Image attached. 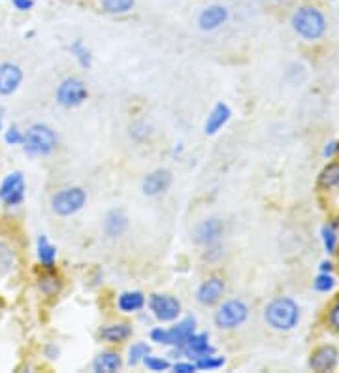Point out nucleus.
Listing matches in <instances>:
<instances>
[{"instance_id":"37","label":"nucleus","mask_w":339,"mask_h":373,"mask_svg":"<svg viewBox=\"0 0 339 373\" xmlns=\"http://www.w3.org/2000/svg\"><path fill=\"white\" fill-rule=\"evenodd\" d=\"M12 2L16 10H19V12H29L35 6V0H12Z\"/></svg>"},{"instance_id":"6","label":"nucleus","mask_w":339,"mask_h":373,"mask_svg":"<svg viewBox=\"0 0 339 373\" xmlns=\"http://www.w3.org/2000/svg\"><path fill=\"white\" fill-rule=\"evenodd\" d=\"M89 97L87 85L80 78H66L57 87V102L64 108H78Z\"/></svg>"},{"instance_id":"17","label":"nucleus","mask_w":339,"mask_h":373,"mask_svg":"<svg viewBox=\"0 0 339 373\" xmlns=\"http://www.w3.org/2000/svg\"><path fill=\"white\" fill-rule=\"evenodd\" d=\"M230 108L226 106V104L218 102L215 104V108L211 109V114L207 115V121L206 125H204V133L207 134V136H213V134H217L221 128L228 123V119H230Z\"/></svg>"},{"instance_id":"28","label":"nucleus","mask_w":339,"mask_h":373,"mask_svg":"<svg viewBox=\"0 0 339 373\" xmlns=\"http://www.w3.org/2000/svg\"><path fill=\"white\" fill-rule=\"evenodd\" d=\"M13 264H16V255H13L12 247L0 241V274L12 270Z\"/></svg>"},{"instance_id":"5","label":"nucleus","mask_w":339,"mask_h":373,"mask_svg":"<svg viewBox=\"0 0 339 373\" xmlns=\"http://www.w3.org/2000/svg\"><path fill=\"white\" fill-rule=\"evenodd\" d=\"M87 192L81 187H66L55 192L51 198V209L61 217H70L85 206Z\"/></svg>"},{"instance_id":"34","label":"nucleus","mask_w":339,"mask_h":373,"mask_svg":"<svg viewBox=\"0 0 339 373\" xmlns=\"http://www.w3.org/2000/svg\"><path fill=\"white\" fill-rule=\"evenodd\" d=\"M328 324H330L335 332H339V298L333 302L330 311H328Z\"/></svg>"},{"instance_id":"39","label":"nucleus","mask_w":339,"mask_h":373,"mask_svg":"<svg viewBox=\"0 0 339 373\" xmlns=\"http://www.w3.org/2000/svg\"><path fill=\"white\" fill-rule=\"evenodd\" d=\"M47 355H49V358H51V360H55V358L58 356V349H55L53 345H49V347H47Z\"/></svg>"},{"instance_id":"36","label":"nucleus","mask_w":339,"mask_h":373,"mask_svg":"<svg viewBox=\"0 0 339 373\" xmlns=\"http://www.w3.org/2000/svg\"><path fill=\"white\" fill-rule=\"evenodd\" d=\"M172 369L175 373H195L196 364L195 362H178V364H173Z\"/></svg>"},{"instance_id":"33","label":"nucleus","mask_w":339,"mask_h":373,"mask_svg":"<svg viewBox=\"0 0 339 373\" xmlns=\"http://www.w3.org/2000/svg\"><path fill=\"white\" fill-rule=\"evenodd\" d=\"M23 138H25V133H21L16 125L8 128L6 134H4V140H6L8 145H21L23 144Z\"/></svg>"},{"instance_id":"10","label":"nucleus","mask_w":339,"mask_h":373,"mask_svg":"<svg viewBox=\"0 0 339 373\" xmlns=\"http://www.w3.org/2000/svg\"><path fill=\"white\" fill-rule=\"evenodd\" d=\"M224 291H226V285H224L223 277H209L196 291V300L200 305L209 307V305H215L218 300L223 298Z\"/></svg>"},{"instance_id":"13","label":"nucleus","mask_w":339,"mask_h":373,"mask_svg":"<svg viewBox=\"0 0 339 373\" xmlns=\"http://www.w3.org/2000/svg\"><path fill=\"white\" fill-rule=\"evenodd\" d=\"M223 232H224V226L218 219H206L204 223L198 224V228H196L195 232V240L196 243L211 247L221 240Z\"/></svg>"},{"instance_id":"20","label":"nucleus","mask_w":339,"mask_h":373,"mask_svg":"<svg viewBox=\"0 0 339 373\" xmlns=\"http://www.w3.org/2000/svg\"><path fill=\"white\" fill-rule=\"evenodd\" d=\"M132 336V326L128 322H116V324H108L100 330V338L108 343H123Z\"/></svg>"},{"instance_id":"40","label":"nucleus","mask_w":339,"mask_h":373,"mask_svg":"<svg viewBox=\"0 0 339 373\" xmlns=\"http://www.w3.org/2000/svg\"><path fill=\"white\" fill-rule=\"evenodd\" d=\"M321 270L326 271V274H330V271H332V264H330V262H322Z\"/></svg>"},{"instance_id":"2","label":"nucleus","mask_w":339,"mask_h":373,"mask_svg":"<svg viewBox=\"0 0 339 373\" xmlns=\"http://www.w3.org/2000/svg\"><path fill=\"white\" fill-rule=\"evenodd\" d=\"M264 319L273 330L288 332V330L298 326L300 307L292 298L281 296V298L271 300L270 304L266 305Z\"/></svg>"},{"instance_id":"27","label":"nucleus","mask_w":339,"mask_h":373,"mask_svg":"<svg viewBox=\"0 0 339 373\" xmlns=\"http://www.w3.org/2000/svg\"><path fill=\"white\" fill-rule=\"evenodd\" d=\"M151 355V347L147 343H134L130 349H128V364L130 366H138L140 362L145 360V356Z\"/></svg>"},{"instance_id":"9","label":"nucleus","mask_w":339,"mask_h":373,"mask_svg":"<svg viewBox=\"0 0 339 373\" xmlns=\"http://www.w3.org/2000/svg\"><path fill=\"white\" fill-rule=\"evenodd\" d=\"M23 83V70L21 66L13 63L0 64V94L2 97H10L18 91Z\"/></svg>"},{"instance_id":"4","label":"nucleus","mask_w":339,"mask_h":373,"mask_svg":"<svg viewBox=\"0 0 339 373\" xmlns=\"http://www.w3.org/2000/svg\"><path fill=\"white\" fill-rule=\"evenodd\" d=\"M249 317V305L242 300H228L223 305H218L215 311V326L221 330H234V328L242 326L243 322L247 321Z\"/></svg>"},{"instance_id":"11","label":"nucleus","mask_w":339,"mask_h":373,"mask_svg":"<svg viewBox=\"0 0 339 373\" xmlns=\"http://www.w3.org/2000/svg\"><path fill=\"white\" fill-rule=\"evenodd\" d=\"M228 8L221 6V4H211V6L204 8L198 16V27L204 32H211L217 30L218 27H223L228 21Z\"/></svg>"},{"instance_id":"1","label":"nucleus","mask_w":339,"mask_h":373,"mask_svg":"<svg viewBox=\"0 0 339 373\" xmlns=\"http://www.w3.org/2000/svg\"><path fill=\"white\" fill-rule=\"evenodd\" d=\"M290 25H292L294 32L307 42L321 40L328 27L326 18L321 12V8L311 6V4L296 8V12L290 18Z\"/></svg>"},{"instance_id":"12","label":"nucleus","mask_w":339,"mask_h":373,"mask_svg":"<svg viewBox=\"0 0 339 373\" xmlns=\"http://www.w3.org/2000/svg\"><path fill=\"white\" fill-rule=\"evenodd\" d=\"M339 353L333 345H322L311 353L309 367L315 372H332L338 367Z\"/></svg>"},{"instance_id":"14","label":"nucleus","mask_w":339,"mask_h":373,"mask_svg":"<svg viewBox=\"0 0 339 373\" xmlns=\"http://www.w3.org/2000/svg\"><path fill=\"white\" fill-rule=\"evenodd\" d=\"M172 172L170 170H155L151 172L142 183V190L145 196H156L166 192L172 185Z\"/></svg>"},{"instance_id":"30","label":"nucleus","mask_w":339,"mask_h":373,"mask_svg":"<svg viewBox=\"0 0 339 373\" xmlns=\"http://www.w3.org/2000/svg\"><path fill=\"white\" fill-rule=\"evenodd\" d=\"M224 358L223 356H217V355H209V356H204V358H200V360H196V369H218V367L224 366Z\"/></svg>"},{"instance_id":"8","label":"nucleus","mask_w":339,"mask_h":373,"mask_svg":"<svg viewBox=\"0 0 339 373\" xmlns=\"http://www.w3.org/2000/svg\"><path fill=\"white\" fill-rule=\"evenodd\" d=\"M149 310L155 315L156 321L172 322L181 313V304L178 298L168 296V294H151Z\"/></svg>"},{"instance_id":"16","label":"nucleus","mask_w":339,"mask_h":373,"mask_svg":"<svg viewBox=\"0 0 339 373\" xmlns=\"http://www.w3.org/2000/svg\"><path fill=\"white\" fill-rule=\"evenodd\" d=\"M196 330V319L195 317H187L181 322H178L175 326L168 330V339H170V345L175 347V349H183L187 339L195 334Z\"/></svg>"},{"instance_id":"24","label":"nucleus","mask_w":339,"mask_h":373,"mask_svg":"<svg viewBox=\"0 0 339 373\" xmlns=\"http://www.w3.org/2000/svg\"><path fill=\"white\" fill-rule=\"evenodd\" d=\"M70 51L78 59V63L83 66V68H91L92 66V55L89 51V47L83 44V40H74L72 42V46H70Z\"/></svg>"},{"instance_id":"35","label":"nucleus","mask_w":339,"mask_h":373,"mask_svg":"<svg viewBox=\"0 0 339 373\" xmlns=\"http://www.w3.org/2000/svg\"><path fill=\"white\" fill-rule=\"evenodd\" d=\"M151 341L161 345H170V339H168V330L164 328H153L151 330Z\"/></svg>"},{"instance_id":"38","label":"nucleus","mask_w":339,"mask_h":373,"mask_svg":"<svg viewBox=\"0 0 339 373\" xmlns=\"http://www.w3.org/2000/svg\"><path fill=\"white\" fill-rule=\"evenodd\" d=\"M339 153V142H330V144L324 147V157H328V159H332V157H335Z\"/></svg>"},{"instance_id":"42","label":"nucleus","mask_w":339,"mask_h":373,"mask_svg":"<svg viewBox=\"0 0 339 373\" xmlns=\"http://www.w3.org/2000/svg\"><path fill=\"white\" fill-rule=\"evenodd\" d=\"M338 262H339V255H338Z\"/></svg>"},{"instance_id":"19","label":"nucleus","mask_w":339,"mask_h":373,"mask_svg":"<svg viewBox=\"0 0 339 373\" xmlns=\"http://www.w3.org/2000/svg\"><path fill=\"white\" fill-rule=\"evenodd\" d=\"M123 366L121 356L113 350H104L92 360V369L97 373H116Z\"/></svg>"},{"instance_id":"3","label":"nucleus","mask_w":339,"mask_h":373,"mask_svg":"<svg viewBox=\"0 0 339 373\" xmlns=\"http://www.w3.org/2000/svg\"><path fill=\"white\" fill-rule=\"evenodd\" d=\"M58 136L51 127L44 123H36L27 128L23 138V149L30 157H46L51 155L57 149Z\"/></svg>"},{"instance_id":"31","label":"nucleus","mask_w":339,"mask_h":373,"mask_svg":"<svg viewBox=\"0 0 339 373\" xmlns=\"http://www.w3.org/2000/svg\"><path fill=\"white\" fill-rule=\"evenodd\" d=\"M313 285H315V291H319V293H330L333 285H335V279L330 274H326V271H322L321 276L313 281Z\"/></svg>"},{"instance_id":"32","label":"nucleus","mask_w":339,"mask_h":373,"mask_svg":"<svg viewBox=\"0 0 339 373\" xmlns=\"http://www.w3.org/2000/svg\"><path fill=\"white\" fill-rule=\"evenodd\" d=\"M144 364L147 367H149L151 372H164V369H168L170 367V362L164 360V358H159V356H145Z\"/></svg>"},{"instance_id":"26","label":"nucleus","mask_w":339,"mask_h":373,"mask_svg":"<svg viewBox=\"0 0 339 373\" xmlns=\"http://www.w3.org/2000/svg\"><path fill=\"white\" fill-rule=\"evenodd\" d=\"M108 13H128L134 8V0H100Z\"/></svg>"},{"instance_id":"21","label":"nucleus","mask_w":339,"mask_h":373,"mask_svg":"<svg viewBox=\"0 0 339 373\" xmlns=\"http://www.w3.org/2000/svg\"><path fill=\"white\" fill-rule=\"evenodd\" d=\"M38 260L49 271L55 268V262H57V249H55L51 241L47 240V236L44 234L38 238Z\"/></svg>"},{"instance_id":"23","label":"nucleus","mask_w":339,"mask_h":373,"mask_svg":"<svg viewBox=\"0 0 339 373\" xmlns=\"http://www.w3.org/2000/svg\"><path fill=\"white\" fill-rule=\"evenodd\" d=\"M319 183H321V187H324V189L339 187V162H332V164H328V166L322 170Z\"/></svg>"},{"instance_id":"41","label":"nucleus","mask_w":339,"mask_h":373,"mask_svg":"<svg viewBox=\"0 0 339 373\" xmlns=\"http://www.w3.org/2000/svg\"><path fill=\"white\" fill-rule=\"evenodd\" d=\"M0 130H2V115H0Z\"/></svg>"},{"instance_id":"29","label":"nucleus","mask_w":339,"mask_h":373,"mask_svg":"<svg viewBox=\"0 0 339 373\" xmlns=\"http://www.w3.org/2000/svg\"><path fill=\"white\" fill-rule=\"evenodd\" d=\"M61 279L57 276H44L40 279V291L47 296H55V294L61 293Z\"/></svg>"},{"instance_id":"25","label":"nucleus","mask_w":339,"mask_h":373,"mask_svg":"<svg viewBox=\"0 0 339 373\" xmlns=\"http://www.w3.org/2000/svg\"><path fill=\"white\" fill-rule=\"evenodd\" d=\"M338 223H330L322 226V241H324V249L326 253L333 255L338 249Z\"/></svg>"},{"instance_id":"7","label":"nucleus","mask_w":339,"mask_h":373,"mask_svg":"<svg viewBox=\"0 0 339 373\" xmlns=\"http://www.w3.org/2000/svg\"><path fill=\"white\" fill-rule=\"evenodd\" d=\"M25 176L21 172H12L0 183V202L6 207H16L25 200Z\"/></svg>"},{"instance_id":"18","label":"nucleus","mask_w":339,"mask_h":373,"mask_svg":"<svg viewBox=\"0 0 339 373\" xmlns=\"http://www.w3.org/2000/svg\"><path fill=\"white\" fill-rule=\"evenodd\" d=\"M128 228V217L127 213L123 209H111V212L106 215V221H104V230L109 238H119L127 232Z\"/></svg>"},{"instance_id":"15","label":"nucleus","mask_w":339,"mask_h":373,"mask_svg":"<svg viewBox=\"0 0 339 373\" xmlns=\"http://www.w3.org/2000/svg\"><path fill=\"white\" fill-rule=\"evenodd\" d=\"M183 355L190 356L192 360H200L204 356L215 355V349H213L211 345H209V336L206 332L202 334H192L189 339H187V343H185Z\"/></svg>"},{"instance_id":"22","label":"nucleus","mask_w":339,"mask_h":373,"mask_svg":"<svg viewBox=\"0 0 339 373\" xmlns=\"http://www.w3.org/2000/svg\"><path fill=\"white\" fill-rule=\"evenodd\" d=\"M145 296L140 291H130V293H123L117 298V307L123 313H136V311L144 310Z\"/></svg>"}]
</instances>
